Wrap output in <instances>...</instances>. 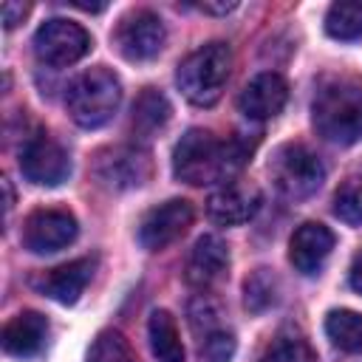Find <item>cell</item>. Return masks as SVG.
<instances>
[{
    "mask_svg": "<svg viewBox=\"0 0 362 362\" xmlns=\"http://www.w3.org/2000/svg\"><path fill=\"white\" fill-rule=\"evenodd\" d=\"M255 141L243 139V133H235L232 139L221 141L209 130L192 127L181 136V141L173 150V175L192 187L215 181L226 184L246 164V158L255 150Z\"/></svg>",
    "mask_w": 362,
    "mask_h": 362,
    "instance_id": "cell-1",
    "label": "cell"
},
{
    "mask_svg": "<svg viewBox=\"0 0 362 362\" xmlns=\"http://www.w3.org/2000/svg\"><path fill=\"white\" fill-rule=\"evenodd\" d=\"M314 127L334 144L362 141V82L354 76H334L320 85L311 105Z\"/></svg>",
    "mask_w": 362,
    "mask_h": 362,
    "instance_id": "cell-2",
    "label": "cell"
},
{
    "mask_svg": "<svg viewBox=\"0 0 362 362\" xmlns=\"http://www.w3.org/2000/svg\"><path fill=\"white\" fill-rule=\"evenodd\" d=\"M229 71H232L229 45L226 42H206L198 51H192L187 59H181L175 82L192 105L209 107L221 99V93L229 82Z\"/></svg>",
    "mask_w": 362,
    "mask_h": 362,
    "instance_id": "cell-3",
    "label": "cell"
},
{
    "mask_svg": "<svg viewBox=\"0 0 362 362\" xmlns=\"http://www.w3.org/2000/svg\"><path fill=\"white\" fill-rule=\"evenodd\" d=\"M122 102V82L107 68H90L79 74L65 93V105L71 119L79 127H102L107 124Z\"/></svg>",
    "mask_w": 362,
    "mask_h": 362,
    "instance_id": "cell-4",
    "label": "cell"
},
{
    "mask_svg": "<svg viewBox=\"0 0 362 362\" xmlns=\"http://www.w3.org/2000/svg\"><path fill=\"white\" fill-rule=\"evenodd\" d=\"M269 175L283 198L305 201L322 187L325 167L305 144H283L269 161Z\"/></svg>",
    "mask_w": 362,
    "mask_h": 362,
    "instance_id": "cell-5",
    "label": "cell"
},
{
    "mask_svg": "<svg viewBox=\"0 0 362 362\" xmlns=\"http://www.w3.org/2000/svg\"><path fill=\"white\" fill-rule=\"evenodd\" d=\"M90 51V34L74 20H45L34 34V54L45 65H74Z\"/></svg>",
    "mask_w": 362,
    "mask_h": 362,
    "instance_id": "cell-6",
    "label": "cell"
},
{
    "mask_svg": "<svg viewBox=\"0 0 362 362\" xmlns=\"http://www.w3.org/2000/svg\"><path fill=\"white\" fill-rule=\"evenodd\" d=\"M93 175L107 189H133L153 175V161L147 150L133 144H116L96 156Z\"/></svg>",
    "mask_w": 362,
    "mask_h": 362,
    "instance_id": "cell-7",
    "label": "cell"
},
{
    "mask_svg": "<svg viewBox=\"0 0 362 362\" xmlns=\"http://www.w3.org/2000/svg\"><path fill=\"white\" fill-rule=\"evenodd\" d=\"M113 40H116V48L124 59L147 62V59L158 57V51L164 48L167 31H164V23H161L158 14H153L147 8H139V11H130L119 23Z\"/></svg>",
    "mask_w": 362,
    "mask_h": 362,
    "instance_id": "cell-8",
    "label": "cell"
},
{
    "mask_svg": "<svg viewBox=\"0 0 362 362\" xmlns=\"http://www.w3.org/2000/svg\"><path fill=\"white\" fill-rule=\"evenodd\" d=\"M79 226L68 209H34L23 223V246L34 255H51L74 243Z\"/></svg>",
    "mask_w": 362,
    "mask_h": 362,
    "instance_id": "cell-9",
    "label": "cell"
},
{
    "mask_svg": "<svg viewBox=\"0 0 362 362\" xmlns=\"http://www.w3.org/2000/svg\"><path fill=\"white\" fill-rule=\"evenodd\" d=\"M192 223V204L184 198H170L150 212H144L139 223V243L147 252H161L164 246L175 243Z\"/></svg>",
    "mask_w": 362,
    "mask_h": 362,
    "instance_id": "cell-10",
    "label": "cell"
},
{
    "mask_svg": "<svg viewBox=\"0 0 362 362\" xmlns=\"http://www.w3.org/2000/svg\"><path fill=\"white\" fill-rule=\"evenodd\" d=\"M20 173L31 184L57 187L71 175V161H68V153L62 150V144H57L45 133H40L25 141V147L20 153Z\"/></svg>",
    "mask_w": 362,
    "mask_h": 362,
    "instance_id": "cell-11",
    "label": "cell"
},
{
    "mask_svg": "<svg viewBox=\"0 0 362 362\" xmlns=\"http://www.w3.org/2000/svg\"><path fill=\"white\" fill-rule=\"evenodd\" d=\"M260 206V192L252 184L226 181L206 198V215L221 226L246 223Z\"/></svg>",
    "mask_w": 362,
    "mask_h": 362,
    "instance_id": "cell-12",
    "label": "cell"
},
{
    "mask_svg": "<svg viewBox=\"0 0 362 362\" xmlns=\"http://www.w3.org/2000/svg\"><path fill=\"white\" fill-rule=\"evenodd\" d=\"M288 99V85L280 74L274 71H263L257 74L255 79H249V85L240 90V113L246 119H255V122H266L272 116H277L283 110Z\"/></svg>",
    "mask_w": 362,
    "mask_h": 362,
    "instance_id": "cell-13",
    "label": "cell"
},
{
    "mask_svg": "<svg viewBox=\"0 0 362 362\" xmlns=\"http://www.w3.org/2000/svg\"><path fill=\"white\" fill-rule=\"evenodd\" d=\"M229 269V246L218 235H201L187 257L184 277L195 288H209Z\"/></svg>",
    "mask_w": 362,
    "mask_h": 362,
    "instance_id": "cell-14",
    "label": "cell"
},
{
    "mask_svg": "<svg viewBox=\"0 0 362 362\" xmlns=\"http://www.w3.org/2000/svg\"><path fill=\"white\" fill-rule=\"evenodd\" d=\"M334 249V232L322 223H303L288 240V260L300 274H317Z\"/></svg>",
    "mask_w": 362,
    "mask_h": 362,
    "instance_id": "cell-15",
    "label": "cell"
},
{
    "mask_svg": "<svg viewBox=\"0 0 362 362\" xmlns=\"http://www.w3.org/2000/svg\"><path fill=\"white\" fill-rule=\"evenodd\" d=\"M90 274H93V260L90 257H79V260H71V263H62L57 269L42 272L34 280V286L45 297H51V300H57L62 305H74L79 300V294L85 291V286L90 283Z\"/></svg>",
    "mask_w": 362,
    "mask_h": 362,
    "instance_id": "cell-16",
    "label": "cell"
},
{
    "mask_svg": "<svg viewBox=\"0 0 362 362\" xmlns=\"http://www.w3.org/2000/svg\"><path fill=\"white\" fill-rule=\"evenodd\" d=\"M45 337H48L45 317L40 311H20L3 328V351L8 356L28 359V356L40 354V348L45 345Z\"/></svg>",
    "mask_w": 362,
    "mask_h": 362,
    "instance_id": "cell-17",
    "label": "cell"
},
{
    "mask_svg": "<svg viewBox=\"0 0 362 362\" xmlns=\"http://www.w3.org/2000/svg\"><path fill=\"white\" fill-rule=\"evenodd\" d=\"M170 113H173V107H170L167 96L156 88H144L139 93V99L133 102V119H130L133 133L139 139H153L158 130H164V124L170 122Z\"/></svg>",
    "mask_w": 362,
    "mask_h": 362,
    "instance_id": "cell-18",
    "label": "cell"
},
{
    "mask_svg": "<svg viewBox=\"0 0 362 362\" xmlns=\"http://www.w3.org/2000/svg\"><path fill=\"white\" fill-rule=\"evenodd\" d=\"M147 334H150V348H153V356L158 362H184V345H181V334H178V325L173 320L170 311L158 308L150 314V322H147Z\"/></svg>",
    "mask_w": 362,
    "mask_h": 362,
    "instance_id": "cell-19",
    "label": "cell"
},
{
    "mask_svg": "<svg viewBox=\"0 0 362 362\" xmlns=\"http://www.w3.org/2000/svg\"><path fill=\"white\" fill-rule=\"evenodd\" d=\"M325 334L328 339L348 351V354H362V314L351 308H337L325 317Z\"/></svg>",
    "mask_w": 362,
    "mask_h": 362,
    "instance_id": "cell-20",
    "label": "cell"
},
{
    "mask_svg": "<svg viewBox=\"0 0 362 362\" xmlns=\"http://www.w3.org/2000/svg\"><path fill=\"white\" fill-rule=\"evenodd\" d=\"M325 31L334 40H356L362 37V3L342 0L334 3L325 14Z\"/></svg>",
    "mask_w": 362,
    "mask_h": 362,
    "instance_id": "cell-21",
    "label": "cell"
},
{
    "mask_svg": "<svg viewBox=\"0 0 362 362\" xmlns=\"http://www.w3.org/2000/svg\"><path fill=\"white\" fill-rule=\"evenodd\" d=\"M88 362H139V356L130 348V342L124 339V334L107 328V331H102L93 339L90 354H88Z\"/></svg>",
    "mask_w": 362,
    "mask_h": 362,
    "instance_id": "cell-22",
    "label": "cell"
},
{
    "mask_svg": "<svg viewBox=\"0 0 362 362\" xmlns=\"http://www.w3.org/2000/svg\"><path fill=\"white\" fill-rule=\"evenodd\" d=\"M243 294H246V297H243V300H246V308L255 311V314H260V311H266L269 305L277 303V277H274L269 269H257V272H252V277L246 280Z\"/></svg>",
    "mask_w": 362,
    "mask_h": 362,
    "instance_id": "cell-23",
    "label": "cell"
},
{
    "mask_svg": "<svg viewBox=\"0 0 362 362\" xmlns=\"http://www.w3.org/2000/svg\"><path fill=\"white\" fill-rule=\"evenodd\" d=\"M187 317H189V325H192V331H195L198 339H206L209 334H215V331L223 328L221 325V305L209 294L195 297L189 303V314Z\"/></svg>",
    "mask_w": 362,
    "mask_h": 362,
    "instance_id": "cell-24",
    "label": "cell"
},
{
    "mask_svg": "<svg viewBox=\"0 0 362 362\" xmlns=\"http://www.w3.org/2000/svg\"><path fill=\"white\" fill-rule=\"evenodd\" d=\"M334 215L351 226L362 223V181L348 178L337 192H334Z\"/></svg>",
    "mask_w": 362,
    "mask_h": 362,
    "instance_id": "cell-25",
    "label": "cell"
},
{
    "mask_svg": "<svg viewBox=\"0 0 362 362\" xmlns=\"http://www.w3.org/2000/svg\"><path fill=\"white\" fill-rule=\"evenodd\" d=\"M260 362H317V354L300 337H280Z\"/></svg>",
    "mask_w": 362,
    "mask_h": 362,
    "instance_id": "cell-26",
    "label": "cell"
},
{
    "mask_svg": "<svg viewBox=\"0 0 362 362\" xmlns=\"http://www.w3.org/2000/svg\"><path fill=\"white\" fill-rule=\"evenodd\" d=\"M235 348H238L235 334L226 331V328H221V331L209 334L206 339H201V356L206 362H229L235 356Z\"/></svg>",
    "mask_w": 362,
    "mask_h": 362,
    "instance_id": "cell-27",
    "label": "cell"
},
{
    "mask_svg": "<svg viewBox=\"0 0 362 362\" xmlns=\"http://www.w3.org/2000/svg\"><path fill=\"white\" fill-rule=\"evenodd\" d=\"M0 11H3V25H6V28H14V25H20V23L25 20V14H28V3L6 0Z\"/></svg>",
    "mask_w": 362,
    "mask_h": 362,
    "instance_id": "cell-28",
    "label": "cell"
},
{
    "mask_svg": "<svg viewBox=\"0 0 362 362\" xmlns=\"http://www.w3.org/2000/svg\"><path fill=\"white\" fill-rule=\"evenodd\" d=\"M351 286H354V291H359L362 294V252L354 257V263H351Z\"/></svg>",
    "mask_w": 362,
    "mask_h": 362,
    "instance_id": "cell-29",
    "label": "cell"
},
{
    "mask_svg": "<svg viewBox=\"0 0 362 362\" xmlns=\"http://www.w3.org/2000/svg\"><path fill=\"white\" fill-rule=\"evenodd\" d=\"M235 6H238V3H201L198 8H201V11H209V14H229Z\"/></svg>",
    "mask_w": 362,
    "mask_h": 362,
    "instance_id": "cell-30",
    "label": "cell"
},
{
    "mask_svg": "<svg viewBox=\"0 0 362 362\" xmlns=\"http://www.w3.org/2000/svg\"><path fill=\"white\" fill-rule=\"evenodd\" d=\"M74 8H82V11H105V3H85V0H71Z\"/></svg>",
    "mask_w": 362,
    "mask_h": 362,
    "instance_id": "cell-31",
    "label": "cell"
}]
</instances>
